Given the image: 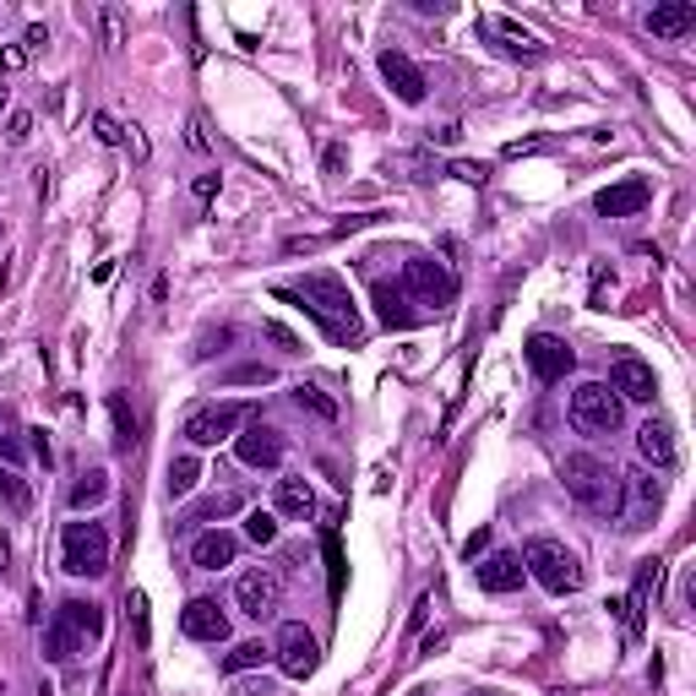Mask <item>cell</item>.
<instances>
[{"mask_svg":"<svg viewBox=\"0 0 696 696\" xmlns=\"http://www.w3.org/2000/svg\"><path fill=\"white\" fill-rule=\"evenodd\" d=\"M229 696H278L273 692V681H262V675H246V681H235Z\"/></svg>","mask_w":696,"mask_h":696,"instance_id":"obj_36","label":"cell"},{"mask_svg":"<svg viewBox=\"0 0 696 696\" xmlns=\"http://www.w3.org/2000/svg\"><path fill=\"white\" fill-rule=\"evenodd\" d=\"M60 615L71 620V631H77L82 642H88V637H104V609H99V604H88V598H66Z\"/></svg>","mask_w":696,"mask_h":696,"instance_id":"obj_24","label":"cell"},{"mask_svg":"<svg viewBox=\"0 0 696 696\" xmlns=\"http://www.w3.org/2000/svg\"><path fill=\"white\" fill-rule=\"evenodd\" d=\"M278 664H283V675L288 681H305V675H316V664H321V648H316V637L299 626V620H288L278 631Z\"/></svg>","mask_w":696,"mask_h":696,"instance_id":"obj_10","label":"cell"},{"mask_svg":"<svg viewBox=\"0 0 696 696\" xmlns=\"http://www.w3.org/2000/svg\"><path fill=\"white\" fill-rule=\"evenodd\" d=\"M213 191H218V174H202V180H196V196L213 202Z\"/></svg>","mask_w":696,"mask_h":696,"instance_id":"obj_43","label":"cell"},{"mask_svg":"<svg viewBox=\"0 0 696 696\" xmlns=\"http://www.w3.org/2000/svg\"><path fill=\"white\" fill-rule=\"evenodd\" d=\"M294 403H299V409H310L316 419H327V424L338 419V403H332L321 387H294Z\"/></svg>","mask_w":696,"mask_h":696,"instance_id":"obj_31","label":"cell"},{"mask_svg":"<svg viewBox=\"0 0 696 696\" xmlns=\"http://www.w3.org/2000/svg\"><path fill=\"white\" fill-rule=\"evenodd\" d=\"M262 332H267V338H273V343H283V349H294V332H288V327H278V321H267V327H262Z\"/></svg>","mask_w":696,"mask_h":696,"instance_id":"obj_41","label":"cell"},{"mask_svg":"<svg viewBox=\"0 0 696 696\" xmlns=\"http://www.w3.org/2000/svg\"><path fill=\"white\" fill-rule=\"evenodd\" d=\"M235 556H240V539L224 534V528H207V534H196V545H191V566H196V571H224V566H235Z\"/></svg>","mask_w":696,"mask_h":696,"instance_id":"obj_17","label":"cell"},{"mask_svg":"<svg viewBox=\"0 0 696 696\" xmlns=\"http://www.w3.org/2000/svg\"><path fill=\"white\" fill-rule=\"evenodd\" d=\"M60 566L71 577H104L110 571V534H104V523H66Z\"/></svg>","mask_w":696,"mask_h":696,"instance_id":"obj_4","label":"cell"},{"mask_svg":"<svg viewBox=\"0 0 696 696\" xmlns=\"http://www.w3.org/2000/svg\"><path fill=\"white\" fill-rule=\"evenodd\" d=\"M196 479H202V463L196 457H174L169 463V495H191Z\"/></svg>","mask_w":696,"mask_h":696,"instance_id":"obj_29","label":"cell"},{"mask_svg":"<svg viewBox=\"0 0 696 696\" xmlns=\"http://www.w3.org/2000/svg\"><path fill=\"white\" fill-rule=\"evenodd\" d=\"M16 457H22V435H16V414H11V409H0V463H5V468H16Z\"/></svg>","mask_w":696,"mask_h":696,"instance_id":"obj_30","label":"cell"},{"mask_svg":"<svg viewBox=\"0 0 696 696\" xmlns=\"http://www.w3.org/2000/svg\"><path fill=\"white\" fill-rule=\"evenodd\" d=\"M452 174L468 180V185H479V180H484V163H452Z\"/></svg>","mask_w":696,"mask_h":696,"instance_id":"obj_39","label":"cell"},{"mask_svg":"<svg viewBox=\"0 0 696 696\" xmlns=\"http://www.w3.org/2000/svg\"><path fill=\"white\" fill-rule=\"evenodd\" d=\"M648 202H653V185L631 174V180H620V185L598 191V202H593V207H598V218H637Z\"/></svg>","mask_w":696,"mask_h":696,"instance_id":"obj_14","label":"cell"},{"mask_svg":"<svg viewBox=\"0 0 696 696\" xmlns=\"http://www.w3.org/2000/svg\"><path fill=\"white\" fill-rule=\"evenodd\" d=\"M381 77H387V88H392L403 104H424V88H430V82H424V71H419L403 49H387V55H381Z\"/></svg>","mask_w":696,"mask_h":696,"instance_id":"obj_15","label":"cell"},{"mask_svg":"<svg viewBox=\"0 0 696 696\" xmlns=\"http://www.w3.org/2000/svg\"><path fill=\"white\" fill-rule=\"evenodd\" d=\"M27 435H33V457H44V463H49V441H44V430H27Z\"/></svg>","mask_w":696,"mask_h":696,"instance_id":"obj_44","label":"cell"},{"mask_svg":"<svg viewBox=\"0 0 696 696\" xmlns=\"http://www.w3.org/2000/svg\"><path fill=\"white\" fill-rule=\"evenodd\" d=\"M235 604L251 615V620H273L283 604V577L273 566H251L240 582H235Z\"/></svg>","mask_w":696,"mask_h":696,"instance_id":"obj_8","label":"cell"},{"mask_svg":"<svg viewBox=\"0 0 696 696\" xmlns=\"http://www.w3.org/2000/svg\"><path fill=\"white\" fill-rule=\"evenodd\" d=\"M77 648H82V637L71 631V620H66V615H55V626L44 631V653H49L55 664H71V659H77Z\"/></svg>","mask_w":696,"mask_h":696,"instance_id":"obj_25","label":"cell"},{"mask_svg":"<svg viewBox=\"0 0 696 696\" xmlns=\"http://www.w3.org/2000/svg\"><path fill=\"white\" fill-rule=\"evenodd\" d=\"M235 457H240L246 468H278L283 463V435L273 430V424L251 419V424L235 435Z\"/></svg>","mask_w":696,"mask_h":696,"instance_id":"obj_11","label":"cell"},{"mask_svg":"<svg viewBox=\"0 0 696 696\" xmlns=\"http://www.w3.org/2000/svg\"><path fill=\"white\" fill-rule=\"evenodd\" d=\"M0 506H5V512H27V506H33L27 479H22L16 468H5V463H0Z\"/></svg>","mask_w":696,"mask_h":696,"instance_id":"obj_28","label":"cell"},{"mask_svg":"<svg viewBox=\"0 0 696 696\" xmlns=\"http://www.w3.org/2000/svg\"><path fill=\"white\" fill-rule=\"evenodd\" d=\"M327 571H332V593H343V550H338V534H327Z\"/></svg>","mask_w":696,"mask_h":696,"instance_id":"obj_35","label":"cell"},{"mask_svg":"<svg viewBox=\"0 0 696 696\" xmlns=\"http://www.w3.org/2000/svg\"><path fill=\"white\" fill-rule=\"evenodd\" d=\"M110 409H115V446L132 452V441H137V419L126 414V398H110Z\"/></svg>","mask_w":696,"mask_h":696,"instance_id":"obj_33","label":"cell"},{"mask_svg":"<svg viewBox=\"0 0 696 696\" xmlns=\"http://www.w3.org/2000/svg\"><path fill=\"white\" fill-rule=\"evenodd\" d=\"M180 631L191 642H229V615L218 598H191L185 615H180Z\"/></svg>","mask_w":696,"mask_h":696,"instance_id":"obj_12","label":"cell"},{"mask_svg":"<svg viewBox=\"0 0 696 696\" xmlns=\"http://www.w3.org/2000/svg\"><path fill=\"white\" fill-rule=\"evenodd\" d=\"M523 354H528V370H534L539 381H560V376L577 365V354H571L560 338H550V332H534V338L523 343Z\"/></svg>","mask_w":696,"mask_h":696,"instance_id":"obj_13","label":"cell"},{"mask_svg":"<svg viewBox=\"0 0 696 696\" xmlns=\"http://www.w3.org/2000/svg\"><path fill=\"white\" fill-rule=\"evenodd\" d=\"M27 132H33V115H11V132H5V137H11V141H27Z\"/></svg>","mask_w":696,"mask_h":696,"instance_id":"obj_40","label":"cell"},{"mask_svg":"<svg viewBox=\"0 0 696 696\" xmlns=\"http://www.w3.org/2000/svg\"><path fill=\"white\" fill-rule=\"evenodd\" d=\"M93 132H99V141H110V147L121 141V126H115L110 115H99V121H93Z\"/></svg>","mask_w":696,"mask_h":696,"instance_id":"obj_38","label":"cell"},{"mask_svg":"<svg viewBox=\"0 0 696 696\" xmlns=\"http://www.w3.org/2000/svg\"><path fill=\"white\" fill-rule=\"evenodd\" d=\"M246 539L251 545H278V517L273 512H251L246 517Z\"/></svg>","mask_w":696,"mask_h":696,"instance_id":"obj_32","label":"cell"},{"mask_svg":"<svg viewBox=\"0 0 696 696\" xmlns=\"http://www.w3.org/2000/svg\"><path fill=\"white\" fill-rule=\"evenodd\" d=\"M523 571H534L539 587H550L560 598L582 587V560H577V550H566L560 539H528L523 545Z\"/></svg>","mask_w":696,"mask_h":696,"instance_id":"obj_3","label":"cell"},{"mask_svg":"<svg viewBox=\"0 0 696 696\" xmlns=\"http://www.w3.org/2000/svg\"><path fill=\"white\" fill-rule=\"evenodd\" d=\"M240 506V495H213V501H202L196 512H191V523H213V517H229Z\"/></svg>","mask_w":696,"mask_h":696,"instance_id":"obj_34","label":"cell"},{"mask_svg":"<svg viewBox=\"0 0 696 696\" xmlns=\"http://www.w3.org/2000/svg\"><path fill=\"white\" fill-rule=\"evenodd\" d=\"M251 403H207V409H196V414L185 419V441H196V446H218V441H235L246 424H251Z\"/></svg>","mask_w":696,"mask_h":696,"instance_id":"obj_6","label":"cell"},{"mask_svg":"<svg viewBox=\"0 0 696 696\" xmlns=\"http://www.w3.org/2000/svg\"><path fill=\"white\" fill-rule=\"evenodd\" d=\"M370 299H376V316H381V327H398V332H409V327L419 321V310H409L403 288H392V283H376V288H370Z\"/></svg>","mask_w":696,"mask_h":696,"instance_id":"obj_20","label":"cell"},{"mask_svg":"<svg viewBox=\"0 0 696 696\" xmlns=\"http://www.w3.org/2000/svg\"><path fill=\"white\" fill-rule=\"evenodd\" d=\"M620 403H653L659 398V376H653V365L648 360H637V354H620L615 365H609V381H604Z\"/></svg>","mask_w":696,"mask_h":696,"instance_id":"obj_9","label":"cell"},{"mask_svg":"<svg viewBox=\"0 0 696 696\" xmlns=\"http://www.w3.org/2000/svg\"><path fill=\"white\" fill-rule=\"evenodd\" d=\"M294 299H305L299 310H310L338 343H360V321H354V299H349V283L332 278V273H310V278L299 283V294Z\"/></svg>","mask_w":696,"mask_h":696,"instance_id":"obj_2","label":"cell"},{"mask_svg":"<svg viewBox=\"0 0 696 696\" xmlns=\"http://www.w3.org/2000/svg\"><path fill=\"white\" fill-rule=\"evenodd\" d=\"M273 506H278L283 517H310L316 512V490H310V479L305 473H283L278 484H273Z\"/></svg>","mask_w":696,"mask_h":696,"instance_id":"obj_19","label":"cell"},{"mask_svg":"<svg viewBox=\"0 0 696 696\" xmlns=\"http://www.w3.org/2000/svg\"><path fill=\"white\" fill-rule=\"evenodd\" d=\"M132 615H137V642H147V593H132Z\"/></svg>","mask_w":696,"mask_h":696,"instance_id":"obj_37","label":"cell"},{"mask_svg":"<svg viewBox=\"0 0 696 696\" xmlns=\"http://www.w3.org/2000/svg\"><path fill=\"white\" fill-rule=\"evenodd\" d=\"M692 27H696L692 0H664V5L648 11V33H653V38H686Z\"/></svg>","mask_w":696,"mask_h":696,"instance_id":"obj_18","label":"cell"},{"mask_svg":"<svg viewBox=\"0 0 696 696\" xmlns=\"http://www.w3.org/2000/svg\"><path fill=\"white\" fill-rule=\"evenodd\" d=\"M484 27L501 38V49H506V55H523V60H534V55H539V38H534L528 27H517L512 16H490Z\"/></svg>","mask_w":696,"mask_h":696,"instance_id":"obj_22","label":"cell"},{"mask_svg":"<svg viewBox=\"0 0 696 696\" xmlns=\"http://www.w3.org/2000/svg\"><path fill=\"white\" fill-rule=\"evenodd\" d=\"M104 495H110V473H104V468H93V473H82V479L71 484V506H77V512H93Z\"/></svg>","mask_w":696,"mask_h":696,"instance_id":"obj_26","label":"cell"},{"mask_svg":"<svg viewBox=\"0 0 696 696\" xmlns=\"http://www.w3.org/2000/svg\"><path fill=\"white\" fill-rule=\"evenodd\" d=\"M560 484H566V495L577 506H587L598 517H615L620 512V473L604 457H593V452H571L560 463Z\"/></svg>","mask_w":696,"mask_h":696,"instance_id":"obj_1","label":"cell"},{"mask_svg":"<svg viewBox=\"0 0 696 696\" xmlns=\"http://www.w3.org/2000/svg\"><path fill=\"white\" fill-rule=\"evenodd\" d=\"M473 577H479V587L484 593H517L523 587V556H512V550H495V556H484L473 566Z\"/></svg>","mask_w":696,"mask_h":696,"instance_id":"obj_16","label":"cell"},{"mask_svg":"<svg viewBox=\"0 0 696 696\" xmlns=\"http://www.w3.org/2000/svg\"><path fill=\"white\" fill-rule=\"evenodd\" d=\"M620 490H631V506H637V517H648V512H659V501H664V484H659V473H626L620 479Z\"/></svg>","mask_w":696,"mask_h":696,"instance_id":"obj_23","label":"cell"},{"mask_svg":"<svg viewBox=\"0 0 696 696\" xmlns=\"http://www.w3.org/2000/svg\"><path fill=\"white\" fill-rule=\"evenodd\" d=\"M403 288L414 294L419 305H430V310H446V305L457 299V278H452L435 256H409V267H403Z\"/></svg>","mask_w":696,"mask_h":696,"instance_id":"obj_7","label":"cell"},{"mask_svg":"<svg viewBox=\"0 0 696 696\" xmlns=\"http://www.w3.org/2000/svg\"><path fill=\"white\" fill-rule=\"evenodd\" d=\"M571 424H577L582 435H615V430L626 424V403H620L604 381H582V387L571 392Z\"/></svg>","mask_w":696,"mask_h":696,"instance_id":"obj_5","label":"cell"},{"mask_svg":"<svg viewBox=\"0 0 696 696\" xmlns=\"http://www.w3.org/2000/svg\"><path fill=\"white\" fill-rule=\"evenodd\" d=\"M38 44H49V33H44V27H27V33H22V49H27V55H33V49H38Z\"/></svg>","mask_w":696,"mask_h":696,"instance_id":"obj_42","label":"cell"},{"mask_svg":"<svg viewBox=\"0 0 696 696\" xmlns=\"http://www.w3.org/2000/svg\"><path fill=\"white\" fill-rule=\"evenodd\" d=\"M484 545H490V528H479V534H473V539H468V556L479 560V550H484Z\"/></svg>","mask_w":696,"mask_h":696,"instance_id":"obj_45","label":"cell"},{"mask_svg":"<svg viewBox=\"0 0 696 696\" xmlns=\"http://www.w3.org/2000/svg\"><path fill=\"white\" fill-rule=\"evenodd\" d=\"M267 653H273V648H262V642H235L218 664H224V675H246V670H262Z\"/></svg>","mask_w":696,"mask_h":696,"instance_id":"obj_27","label":"cell"},{"mask_svg":"<svg viewBox=\"0 0 696 696\" xmlns=\"http://www.w3.org/2000/svg\"><path fill=\"white\" fill-rule=\"evenodd\" d=\"M637 452H642V463H653V468H670V463H675V441H670V424H664V419H648V424L637 430Z\"/></svg>","mask_w":696,"mask_h":696,"instance_id":"obj_21","label":"cell"}]
</instances>
